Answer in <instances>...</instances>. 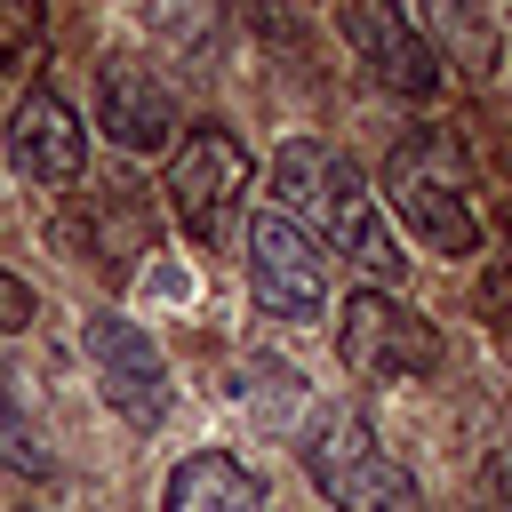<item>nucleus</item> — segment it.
<instances>
[{"mask_svg":"<svg viewBox=\"0 0 512 512\" xmlns=\"http://www.w3.org/2000/svg\"><path fill=\"white\" fill-rule=\"evenodd\" d=\"M272 192H280V208H288L304 232H320L344 264H360L368 280H400L408 256H400V240H392L376 192L360 184V168H352L336 144L288 136V144L272 152Z\"/></svg>","mask_w":512,"mask_h":512,"instance_id":"f257e3e1","label":"nucleus"},{"mask_svg":"<svg viewBox=\"0 0 512 512\" xmlns=\"http://www.w3.org/2000/svg\"><path fill=\"white\" fill-rule=\"evenodd\" d=\"M304 472L336 512H432L416 472L360 424V408H312L304 424Z\"/></svg>","mask_w":512,"mask_h":512,"instance_id":"f03ea898","label":"nucleus"},{"mask_svg":"<svg viewBox=\"0 0 512 512\" xmlns=\"http://www.w3.org/2000/svg\"><path fill=\"white\" fill-rule=\"evenodd\" d=\"M384 200L416 224L424 248H440V256H472V248H480V216H472V200H464V160H456V144H448L440 128L400 136V144L384 152Z\"/></svg>","mask_w":512,"mask_h":512,"instance_id":"7ed1b4c3","label":"nucleus"},{"mask_svg":"<svg viewBox=\"0 0 512 512\" xmlns=\"http://www.w3.org/2000/svg\"><path fill=\"white\" fill-rule=\"evenodd\" d=\"M336 360H344L360 384H416V376H432L448 352H440V328H432L416 304H400L392 288H360V296L344 304V320H336Z\"/></svg>","mask_w":512,"mask_h":512,"instance_id":"20e7f679","label":"nucleus"},{"mask_svg":"<svg viewBox=\"0 0 512 512\" xmlns=\"http://www.w3.org/2000/svg\"><path fill=\"white\" fill-rule=\"evenodd\" d=\"M248 296L272 320H320L328 304V256L280 200L248 216Z\"/></svg>","mask_w":512,"mask_h":512,"instance_id":"39448f33","label":"nucleus"},{"mask_svg":"<svg viewBox=\"0 0 512 512\" xmlns=\"http://www.w3.org/2000/svg\"><path fill=\"white\" fill-rule=\"evenodd\" d=\"M240 192H248V152H240V136L192 128V144H176V160H168V208H176V224H184L200 248H216V240L232 232V216H240Z\"/></svg>","mask_w":512,"mask_h":512,"instance_id":"423d86ee","label":"nucleus"},{"mask_svg":"<svg viewBox=\"0 0 512 512\" xmlns=\"http://www.w3.org/2000/svg\"><path fill=\"white\" fill-rule=\"evenodd\" d=\"M336 24L352 40V56L392 88V96H432L440 88V48L400 16V0H336Z\"/></svg>","mask_w":512,"mask_h":512,"instance_id":"0eeeda50","label":"nucleus"},{"mask_svg":"<svg viewBox=\"0 0 512 512\" xmlns=\"http://www.w3.org/2000/svg\"><path fill=\"white\" fill-rule=\"evenodd\" d=\"M88 368H96L104 400H112L128 424H160V416H168V368H160V344H152L128 312H96V320H88Z\"/></svg>","mask_w":512,"mask_h":512,"instance_id":"6e6552de","label":"nucleus"},{"mask_svg":"<svg viewBox=\"0 0 512 512\" xmlns=\"http://www.w3.org/2000/svg\"><path fill=\"white\" fill-rule=\"evenodd\" d=\"M96 120L120 152H168L176 144V96L136 64V56H112L104 80H96Z\"/></svg>","mask_w":512,"mask_h":512,"instance_id":"1a4fd4ad","label":"nucleus"},{"mask_svg":"<svg viewBox=\"0 0 512 512\" xmlns=\"http://www.w3.org/2000/svg\"><path fill=\"white\" fill-rule=\"evenodd\" d=\"M8 160H16L32 184H80L88 136H80V120H72V104H64L56 88H32V96L16 104V120H8Z\"/></svg>","mask_w":512,"mask_h":512,"instance_id":"9d476101","label":"nucleus"},{"mask_svg":"<svg viewBox=\"0 0 512 512\" xmlns=\"http://www.w3.org/2000/svg\"><path fill=\"white\" fill-rule=\"evenodd\" d=\"M160 512H264V480H256L240 456L200 448V456H184V464L168 472Z\"/></svg>","mask_w":512,"mask_h":512,"instance_id":"9b49d317","label":"nucleus"},{"mask_svg":"<svg viewBox=\"0 0 512 512\" xmlns=\"http://www.w3.org/2000/svg\"><path fill=\"white\" fill-rule=\"evenodd\" d=\"M416 8H424L432 48H440L464 80H488V72L504 64V16H496V0H416Z\"/></svg>","mask_w":512,"mask_h":512,"instance_id":"f8f14e48","label":"nucleus"},{"mask_svg":"<svg viewBox=\"0 0 512 512\" xmlns=\"http://www.w3.org/2000/svg\"><path fill=\"white\" fill-rule=\"evenodd\" d=\"M0 456H8L24 480H48V472H56L48 432L24 416V376H8V368H0Z\"/></svg>","mask_w":512,"mask_h":512,"instance_id":"ddd939ff","label":"nucleus"},{"mask_svg":"<svg viewBox=\"0 0 512 512\" xmlns=\"http://www.w3.org/2000/svg\"><path fill=\"white\" fill-rule=\"evenodd\" d=\"M40 40V0H0V64Z\"/></svg>","mask_w":512,"mask_h":512,"instance_id":"4468645a","label":"nucleus"},{"mask_svg":"<svg viewBox=\"0 0 512 512\" xmlns=\"http://www.w3.org/2000/svg\"><path fill=\"white\" fill-rule=\"evenodd\" d=\"M24 320H32V288H24L16 272H0V336H16Z\"/></svg>","mask_w":512,"mask_h":512,"instance_id":"2eb2a0df","label":"nucleus"},{"mask_svg":"<svg viewBox=\"0 0 512 512\" xmlns=\"http://www.w3.org/2000/svg\"><path fill=\"white\" fill-rule=\"evenodd\" d=\"M488 304H496V312L512 304V216H504V264H496V280H488Z\"/></svg>","mask_w":512,"mask_h":512,"instance_id":"dca6fc26","label":"nucleus"}]
</instances>
